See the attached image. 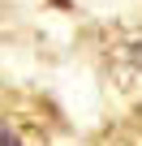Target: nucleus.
<instances>
[{
    "label": "nucleus",
    "mask_w": 142,
    "mask_h": 146,
    "mask_svg": "<svg viewBox=\"0 0 142 146\" xmlns=\"http://www.w3.org/2000/svg\"><path fill=\"white\" fill-rule=\"evenodd\" d=\"M0 146H22V142H17V137H13V133L5 129V125H0Z\"/></svg>",
    "instance_id": "1"
}]
</instances>
